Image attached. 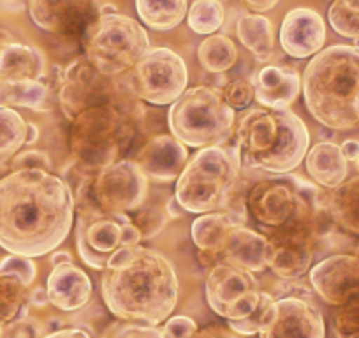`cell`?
Here are the masks:
<instances>
[{
    "label": "cell",
    "mask_w": 359,
    "mask_h": 338,
    "mask_svg": "<svg viewBox=\"0 0 359 338\" xmlns=\"http://www.w3.org/2000/svg\"><path fill=\"white\" fill-rule=\"evenodd\" d=\"M222 95L234 111H238V109H247L255 99V87L250 79H233V81H229L224 87Z\"/></svg>",
    "instance_id": "obj_39"
},
{
    "label": "cell",
    "mask_w": 359,
    "mask_h": 338,
    "mask_svg": "<svg viewBox=\"0 0 359 338\" xmlns=\"http://www.w3.org/2000/svg\"><path fill=\"white\" fill-rule=\"evenodd\" d=\"M43 338H92L85 330L79 327H62V330L53 331V333L44 334Z\"/></svg>",
    "instance_id": "obj_46"
},
{
    "label": "cell",
    "mask_w": 359,
    "mask_h": 338,
    "mask_svg": "<svg viewBox=\"0 0 359 338\" xmlns=\"http://www.w3.org/2000/svg\"><path fill=\"white\" fill-rule=\"evenodd\" d=\"M355 254H358V256H359V247H358V250H355Z\"/></svg>",
    "instance_id": "obj_56"
},
{
    "label": "cell",
    "mask_w": 359,
    "mask_h": 338,
    "mask_svg": "<svg viewBox=\"0 0 359 338\" xmlns=\"http://www.w3.org/2000/svg\"><path fill=\"white\" fill-rule=\"evenodd\" d=\"M2 330H4V326H0V337H2Z\"/></svg>",
    "instance_id": "obj_55"
},
{
    "label": "cell",
    "mask_w": 359,
    "mask_h": 338,
    "mask_svg": "<svg viewBox=\"0 0 359 338\" xmlns=\"http://www.w3.org/2000/svg\"><path fill=\"white\" fill-rule=\"evenodd\" d=\"M208 306L227 323H240L254 316L266 295L254 273L245 268L219 261L213 264L205 285Z\"/></svg>",
    "instance_id": "obj_13"
},
{
    "label": "cell",
    "mask_w": 359,
    "mask_h": 338,
    "mask_svg": "<svg viewBox=\"0 0 359 338\" xmlns=\"http://www.w3.org/2000/svg\"><path fill=\"white\" fill-rule=\"evenodd\" d=\"M194 338H247V337H241V334L234 333L229 326H219V324H213V326L201 327V330L194 334Z\"/></svg>",
    "instance_id": "obj_44"
},
{
    "label": "cell",
    "mask_w": 359,
    "mask_h": 338,
    "mask_svg": "<svg viewBox=\"0 0 359 338\" xmlns=\"http://www.w3.org/2000/svg\"><path fill=\"white\" fill-rule=\"evenodd\" d=\"M255 101L266 109H287L302 94V76L287 65H266L255 78Z\"/></svg>",
    "instance_id": "obj_22"
},
{
    "label": "cell",
    "mask_w": 359,
    "mask_h": 338,
    "mask_svg": "<svg viewBox=\"0 0 359 338\" xmlns=\"http://www.w3.org/2000/svg\"><path fill=\"white\" fill-rule=\"evenodd\" d=\"M29 288L16 275L0 271V326L27 316Z\"/></svg>",
    "instance_id": "obj_32"
},
{
    "label": "cell",
    "mask_w": 359,
    "mask_h": 338,
    "mask_svg": "<svg viewBox=\"0 0 359 338\" xmlns=\"http://www.w3.org/2000/svg\"><path fill=\"white\" fill-rule=\"evenodd\" d=\"M43 326L36 317H20L2 330L0 338H43Z\"/></svg>",
    "instance_id": "obj_41"
},
{
    "label": "cell",
    "mask_w": 359,
    "mask_h": 338,
    "mask_svg": "<svg viewBox=\"0 0 359 338\" xmlns=\"http://www.w3.org/2000/svg\"><path fill=\"white\" fill-rule=\"evenodd\" d=\"M247 9H250L254 15H264V13L271 11L280 0H241Z\"/></svg>",
    "instance_id": "obj_45"
},
{
    "label": "cell",
    "mask_w": 359,
    "mask_h": 338,
    "mask_svg": "<svg viewBox=\"0 0 359 338\" xmlns=\"http://www.w3.org/2000/svg\"><path fill=\"white\" fill-rule=\"evenodd\" d=\"M76 206H95L106 213L129 215L148 198V178L133 158H122L85 178Z\"/></svg>",
    "instance_id": "obj_10"
},
{
    "label": "cell",
    "mask_w": 359,
    "mask_h": 338,
    "mask_svg": "<svg viewBox=\"0 0 359 338\" xmlns=\"http://www.w3.org/2000/svg\"><path fill=\"white\" fill-rule=\"evenodd\" d=\"M319 185L296 175H275L252 187L245 198V212L264 234L289 224L312 220L327 213Z\"/></svg>",
    "instance_id": "obj_6"
},
{
    "label": "cell",
    "mask_w": 359,
    "mask_h": 338,
    "mask_svg": "<svg viewBox=\"0 0 359 338\" xmlns=\"http://www.w3.org/2000/svg\"><path fill=\"white\" fill-rule=\"evenodd\" d=\"M134 126L118 106H95L71 122L69 148L76 164L94 175L115 162L129 148Z\"/></svg>",
    "instance_id": "obj_7"
},
{
    "label": "cell",
    "mask_w": 359,
    "mask_h": 338,
    "mask_svg": "<svg viewBox=\"0 0 359 338\" xmlns=\"http://www.w3.org/2000/svg\"><path fill=\"white\" fill-rule=\"evenodd\" d=\"M313 291L330 305L338 306L359 289L358 254H334L313 264L309 271Z\"/></svg>",
    "instance_id": "obj_18"
},
{
    "label": "cell",
    "mask_w": 359,
    "mask_h": 338,
    "mask_svg": "<svg viewBox=\"0 0 359 338\" xmlns=\"http://www.w3.org/2000/svg\"><path fill=\"white\" fill-rule=\"evenodd\" d=\"M64 263H72V257L69 252H55L53 257H51V264L57 266V264H64Z\"/></svg>",
    "instance_id": "obj_50"
},
{
    "label": "cell",
    "mask_w": 359,
    "mask_h": 338,
    "mask_svg": "<svg viewBox=\"0 0 359 338\" xmlns=\"http://www.w3.org/2000/svg\"><path fill=\"white\" fill-rule=\"evenodd\" d=\"M13 171H20V169H43V171H51L53 169V162L51 157L43 150H25L18 151L11 161Z\"/></svg>",
    "instance_id": "obj_42"
},
{
    "label": "cell",
    "mask_w": 359,
    "mask_h": 338,
    "mask_svg": "<svg viewBox=\"0 0 359 338\" xmlns=\"http://www.w3.org/2000/svg\"><path fill=\"white\" fill-rule=\"evenodd\" d=\"M137 18L148 29L168 32L187 18V0H134Z\"/></svg>",
    "instance_id": "obj_30"
},
{
    "label": "cell",
    "mask_w": 359,
    "mask_h": 338,
    "mask_svg": "<svg viewBox=\"0 0 359 338\" xmlns=\"http://www.w3.org/2000/svg\"><path fill=\"white\" fill-rule=\"evenodd\" d=\"M164 338H194L199 327L194 319L187 316H175L165 320L164 326L161 327Z\"/></svg>",
    "instance_id": "obj_43"
},
{
    "label": "cell",
    "mask_w": 359,
    "mask_h": 338,
    "mask_svg": "<svg viewBox=\"0 0 359 338\" xmlns=\"http://www.w3.org/2000/svg\"><path fill=\"white\" fill-rule=\"evenodd\" d=\"M185 210L180 206L178 199L172 196V198H169V201L165 203V213H168L169 219H180V217L184 215Z\"/></svg>",
    "instance_id": "obj_48"
},
{
    "label": "cell",
    "mask_w": 359,
    "mask_h": 338,
    "mask_svg": "<svg viewBox=\"0 0 359 338\" xmlns=\"http://www.w3.org/2000/svg\"><path fill=\"white\" fill-rule=\"evenodd\" d=\"M92 289V280L86 271L74 263L57 264L48 275V299L62 312H76L83 309L90 302Z\"/></svg>",
    "instance_id": "obj_21"
},
{
    "label": "cell",
    "mask_w": 359,
    "mask_h": 338,
    "mask_svg": "<svg viewBox=\"0 0 359 338\" xmlns=\"http://www.w3.org/2000/svg\"><path fill=\"white\" fill-rule=\"evenodd\" d=\"M11 43H15V41H13V37H11V34L0 29V51L4 50V48L8 46V44H11Z\"/></svg>",
    "instance_id": "obj_52"
},
{
    "label": "cell",
    "mask_w": 359,
    "mask_h": 338,
    "mask_svg": "<svg viewBox=\"0 0 359 338\" xmlns=\"http://www.w3.org/2000/svg\"><path fill=\"white\" fill-rule=\"evenodd\" d=\"M118 9L115 8L113 4H104L101 9H99V16H108V15H116Z\"/></svg>",
    "instance_id": "obj_53"
},
{
    "label": "cell",
    "mask_w": 359,
    "mask_h": 338,
    "mask_svg": "<svg viewBox=\"0 0 359 338\" xmlns=\"http://www.w3.org/2000/svg\"><path fill=\"white\" fill-rule=\"evenodd\" d=\"M234 109L215 88L199 85L187 88L168 113L171 134L192 148L222 147L234 130Z\"/></svg>",
    "instance_id": "obj_8"
},
{
    "label": "cell",
    "mask_w": 359,
    "mask_h": 338,
    "mask_svg": "<svg viewBox=\"0 0 359 338\" xmlns=\"http://www.w3.org/2000/svg\"><path fill=\"white\" fill-rule=\"evenodd\" d=\"M27 144V122L13 108L0 106V158L16 155Z\"/></svg>",
    "instance_id": "obj_34"
},
{
    "label": "cell",
    "mask_w": 359,
    "mask_h": 338,
    "mask_svg": "<svg viewBox=\"0 0 359 338\" xmlns=\"http://www.w3.org/2000/svg\"><path fill=\"white\" fill-rule=\"evenodd\" d=\"M236 224H245V217L233 212L203 213L192 222V241L198 247L199 256L208 257L206 264L219 263V256L231 229Z\"/></svg>",
    "instance_id": "obj_24"
},
{
    "label": "cell",
    "mask_w": 359,
    "mask_h": 338,
    "mask_svg": "<svg viewBox=\"0 0 359 338\" xmlns=\"http://www.w3.org/2000/svg\"><path fill=\"white\" fill-rule=\"evenodd\" d=\"M101 292L116 319L158 326L178 303L180 282L175 266L162 252L130 245L118 248L108 261Z\"/></svg>",
    "instance_id": "obj_2"
},
{
    "label": "cell",
    "mask_w": 359,
    "mask_h": 338,
    "mask_svg": "<svg viewBox=\"0 0 359 338\" xmlns=\"http://www.w3.org/2000/svg\"><path fill=\"white\" fill-rule=\"evenodd\" d=\"M334 226L327 213L312 220L289 224L264 234L268 238V268L284 280H296L312 270L313 257L327 233Z\"/></svg>",
    "instance_id": "obj_12"
},
{
    "label": "cell",
    "mask_w": 359,
    "mask_h": 338,
    "mask_svg": "<svg viewBox=\"0 0 359 338\" xmlns=\"http://www.w3.org/2000/svg\"><path fill=\"white\" fill-rule=\"evenodd\" d=\"M266 254H268V238L245 224H236L224 243L219 261H227L255 273L268 268Z\"/></svg>",
    "instance_id": "obj_23"
},
{
    "label": "cell",
    "mask_w": 359,
    "mask_h": 338,
    "mask_svg": "<svg viewBox=\"0 0 359 338\" xmlns=\"http://www.w3.org/2000/svg\"><path fill=\"white\" fill-rule=\"evenodd\" d=\"M46 74V57L39 48L11 43L0 51V79L39 81Z\"/></svg>",
    "instance_id": "obj_26"
},
{
    "label": "cell",
    "mask_w": 359,
    "mask_h": 338,
    "mask_svg": "<svg viewBox=\"0 0 359 338\" xmlns=\"http://www.w3.org/2000/svg\"><path fill=\"white\" fill-rule=\"evenodd\" d=\"M39 140V127L32 122H27V144H34Z\"/></svg>",
    "instance_id": "obj_49"
},
{
    "label": "cell",
    "mask_w": 359,
    "mask_h": 338,
    "mask_svg": "<svg viewBox=\"0 0 359 338\" xmlns=\"http://www.w3.org/2000/svg\"><path fill=\"white\" fill-rule=\"evenodd\" d=\"M259 338H326V323L312 302L287 296L271 303Z\"/></svg>",
    "instance_id": "obj_16"
},
{
    "label": "cell",
    "mask_w": 359,
    "mask_h": 338,
    "mask_svg": "<svg viewBox=\"0 0 359 338\" xmlns=\"http://www.w3.org/2000/svg\"><path fill=\"white\" fill-rule=\"evenodd\" d=\"M81 48L83 57L109 78L133 71L151 50L143 25L120 13L97 16L83 32Z\"/></svg>",
    "instance_id": "obj_9"
},
{
    "label": "cell",
    "mask_w": 359,
    "mask_h": 338,
    "mask_svg": "<svg viewBox=\"0 0 359 338\" xmlns=\"http://www.w3.org/2000/svg\"><path fill=\"white\" fill-rule=\"evenodd\" d=\"M58 95L48 87L43 79L39 81H4L0 79V106L6 108H29L34 111L46 113L55 106Z\"/></svg>",
    "instance_id": "obj_28"
},
{
    "label": "cell",
    "mask_w": 359,
    "mask_h": 338,
    "mask_svg": "<svg viewBox=\"0 0 359 338\" xmlns=\"http://www.w3.org/2000/svg\"><path fill=\"white\" fill-rule=\"evenodd\" d=\"M129 217L134 226L141 231L143 240H150L155 234L161 233L162 227L165 226V220H168L165 208L161 210L157 206H144V203L136 212L129 213Z\"/></svg>",
    "instance_id": "obj_37"
},
{
    "label": "cell",
    "mask_w": 359,
    "mask_h": 338,
    "mask_svg": "<svg viewBox=\"0 0 359 338\" xmlns=\"http://www.w3.org/2000/svg\"><path fill=\"white\" fill-rule=\"evenodd\" d=\"M76 213V247L92 270H104L118 248L140 245L143 240L129 215L106 213L95 206H81Z\"/></svg>",
    "instance_id": "obj_11"
},
{
    "label": "cell",
    "mask_w": 359,
    "mask_h": 338,
    "mask_svg": "<svg viewBox=\"0 0 359 338\" xmlns=\"http://www.w3.org/2000/svg\"><path fill=\"white\" fill-rule=\"evenodd\" d=\"M226 20V11L220 0H194L187 11L189 29L201 36H213L219 32Z\"/></svg>",
    "instance_id": "obj_33"
},
{
    "label": "cell",
    "mask_w": 359,
    "mask_h": 338,
    "mask_svg": "<svg viewBox=\"0 0 359 338\" xmlns=\"http://www.w3.org/2000/svg\"><path fill=\"white\" fill-rule=\"evenodd\" d=\"M238 41L257 60L268 62L275 53L273 23L264 15H241L236 23Z\"/></svg>",
    "instance_id": "obj_29"
},
{
    "label": "cell",
    "mask_w": 359,
    "mask_h": 338,
    "mask_svg": "<svg viewBox=\"0 0 359 338\" xmlns=\"http://www.w3.org/2000/svg\"><path fill=\"white\" fill-rule=\"evenodd\" d=\"M0 271H2V273L16 275V277L29 288V285L36 280L37 266L36 263H34L32 257L15 256V254H11V256L4 257V259L0 261Z\"/></svg>",
    "instance_id": "obj_40"
},
{
    "label": "cell",
    "mask_w": 359,
    "mask_h": 338,
    "mask_svg": "<svg viewBox=\"0 0 359 338\" xmlns=\"http://www.w3.org/2000/svg\"><path fill=\"white\" fill-rule=\"evenodd\" d=\"M241 164L273 175L291 173L310 150L305 122L289 109H250L236 129Z\"/></svg>",
    "instance_id": "obj_4"
},
{
    "label": "cell",
    "mask_w": 359,
    "mask_h": 338,
    "mask_svg": "<svg viewBox=\"0 0 359 338\" xmlns=\"http://www.w3.org/2000/svg\"><path fill=\"white\" fill-rule=\"evenodd\" d=\"M101 338H164V334L157 326L118 320V323L109 324Z\"/></svg>",
    "instance_id": "obj_38"
},
{
    "label": "cell",
    "mask_w": 359,
    "mask_h": 338,
    "mask_svg": "<svg viewBox=\"0 0 359 338\" xmlns=\"http://www.w3.org/2000/svg\"><path fill=\"white\" fill-rule=\"evenodd\" d=\"M187 64L171 48H151L147 57L133 69L130 88L144 102L168 106L187 90Z\"/></svg>",
    "instance_id": "obj_14"
},
{
    "label": "cell",
    "mask_w": 359,
    "mask_h": 338,
    "mask_svg": "<svg viewBox=\"0 0 359 338\" xmlns=\"http://www.w3.org/2000/svg\"><path fill=\"white\" fill-rule=\"evenodd\" d=\"M310 115L333 130L359 129V50L348 44L324 48L302 76Z\"/></svg>",
    "instance_id": "obj_3"
},
{
    "label": "cell",
    "mask_w": 359,
    "mask_h": 338,
    "mask_svg": "<svg viewBox=\"0 0 359 338\" xmlns=\"http://www.w3.org/2000/svg\"><path fill=\"white\" fill-rule=\"evenodd\" d=\"M76 199L65 180L43 169L0 178V247L25 257L46 256L74 224Z\"/></svg>",
    "instance_id": "obj_1"
},
{
    "label": "cell",
    "mask_w": 359,
    "mask_h": 338,
    "mask_svg": "<svg viewBox=\"0 0 359 338\" xmlns=\"http://www.w3.org/2000/svg\"><path fill=\"white\" fill-rule=\"evenodd\" d=\"M280 46L289 57L309 58L324 50L326 22L317 11L309 8L292 9L285 15L278 34Z\"/></svg>",
    "instance_id": "obj_19"
},
{
    "label": "cell",
    "mask_w": 359,
    "mask_h": 338,
    "mask_svg": "<svg viewBox=\"0 0 359 338\" xmlns=\"http://www.w3.org/2000/svg\"><path fill=\"white\" fill-rule=\"evenodd\" d=\"M30 299H32L36 305H43V303L50 302V299H48V292L44 291V289H37V291H34V295L30 296Z\"/></svg>",
    "instance_id": "obj_51"
},
{
    "label": "cell",
    "mask_w": 359,
    "mask_h": 338,
    "mask_svg": "<svg viewBox=\"0 0 359 338\" xmlns=\"http://www.w3.org/2000/svg\"><path fill=\"white\" fill-rule=\"evenodd\" d=\"M327 22L345 39L359 37V0H333L327 8Z\"/></svg>",
    "instance_id": "obj_35"
},
{
    "label": "cell",
    "mask_w": 359,
    "mask_h": 338,
    "mask_svg": "<svg viewBox=\"0 0 359 338\" xmlns=\"http://www.w3.org/2000/svg\"><path fill=\"white\" fill-rule=\"evenodd\" d=\"M27 8L36 27L55 36H83L99 16L94 0H27Z\"/></svg>",
    "instance_id": "obj_17"
},
{
    "label": "cell",
    "mask_w": 359,
    "mask_h": 338,
    "mask_svg": "<svg viewBox=\"0 0 359 338\" xmlns=\"http://www.w3.org/2000/svg\"><path fill=\"white\" fill-rule=\"evenodd\" d=\"M306 173L313 184L333 191L348 177V162L341 154L340 144L334 141H319L309 150L305 157Z\"/></svg>",
    "instance_id": "obj_25"
},
{
    "label": "cell",
    "mask_w": 359,
    "mask_h": 338,
    "mask_svg": "<svg viewBox=\"0 0 359 338\" xmlns=\"http://www.w3.org/2000/svg\"><path fill=\"white\" fill-rule=\"evenodd\" d=\"M341 154L347 158V162H359V141L358 140H345L340 144Z\"/></svg>",
    "instance_id": "obj_47"
},
{
    "label": "cell",
    "mask_w": 359,
    "mask_h": 338,
    "mask_svg": "<svg viewBox=\"0 0 359 338\" xmlns=\"http://www.w3.org/2000/svg\"><path fill=\"white\" fill-rule=\"evenodd\" d=\"M198 60L205 71L213 72V74H222L236 64V44L224 34H213L199 44Z\"/></svg>",
    "instance_id": "obj_31"
},
{
    "label": "cell",
    "mask_w": 359,
    "mask_h": 338,
    "mask_svg": "<svg viewBox=\"0 0 359 338\" xmlns=\"http://www.w3.org/2000/svg\"><path fill=\"white\" fill-rule=\"evenodd\" d=\"M116 83L115 78L102 74L79 55L64 67V81L58 92V104L69 122L79 113L95 106H116Z\"/></svg>",
    "instance_id": "obj_15"
},
{
    "label": "cell",
    "mask_w": 359,
    "mask_h": 338,
    "mask_svg": "<svg viewBox=\"0 0 359 338\" xmlns=\"http://www.w3.org/2000/svg\"><path fill=\"white\" fill-rule=\"evenodd\" d=\"M323 201L334 226L359 238V175L324 192Z\"/></svg>",
    "instance_id": "obj_27"
},
{
    "label": "cell",
    "mask_w": 359,
    "mask_h": 338,
    "mask_svg": "<svg viewBox=\"0 0 359 338\" xmlns=\"http://www.w3.org/2000/svg\"><path fill=\"white\" fill-rule=\"evenodd\" d=\"M331 327L337 338H359V289H355L331 313Z\"/></svg>",
    "instance_id": "obj_36"
},
{
    "label": "cell",
    "mask_w": 359,
    "mask_h": 338,
    "mask_svg": "<svg viewBox=\"0 0 359 338\" xmlns=\"http://www.w3.org/2000/svg\"><path fill=\"white\" fill-rule=\"evenodd\" d=\"M240 169L238 148H201L176 180L175 198L189 213L229 212L240 185Z\"/></svg>",
    "instance_id": "obj_5"
},
{
    "label": "cell",
    "mask_w": 359,
    "mask_h": 338,
    "mask_svg": "<svg viewBox=\"0 0 359 338\" xmlns=\"http://www.w3.org/2000/svg\"><path fill=\"white\" fill-rule=\"evenodd\" d=\"M133 161L140 165L148 180L172 182L178 180L187 165L189 150L172 134H158L137 150Z\"/></svg>",
    "instance_id": "obj_20"
},
{
    "label": "cell",
    "mask_w": 359,
    "mask_h": 338,
    "mask_svg": "<svg viewBox=\"0 0 359 338\" xmlns=\"http://www.w3.org/2000/svg\"><path fill=\"white\" fill-rule=\"evenodd\" d=\"M352 46L358 48V50H359V37H355V39H354V44H352Z\"/></svg>",
    "instance_id": "obj_54"
}]
</instances>
